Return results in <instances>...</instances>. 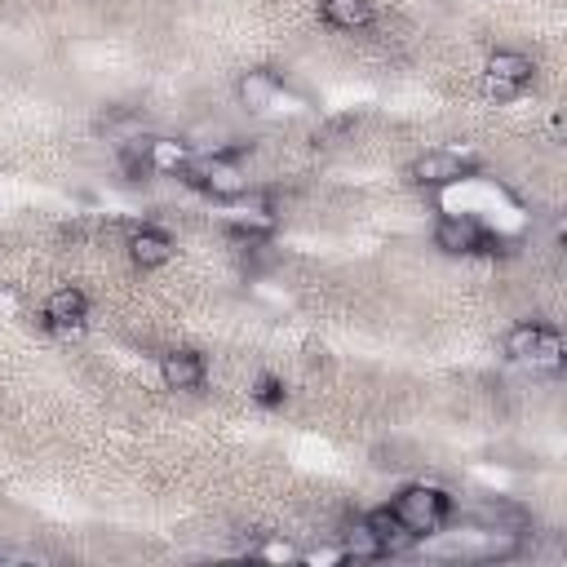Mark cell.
Wrapping results in <instances>:
<instances>
[{"label": "cell", "mask_w": 567, "mask_h": 567, "mask_svg": "<svg viewBox=\"0 0 567 567\" xmlns=\"http://www.w3.org/2000/svg\"><path fill=\"white\" fill-rule=\"evenodd\" d=\"M341 554H346V563L354 558V563H377V558H385V549H381V540H377V532L368 527V518H359V523H350L346 532H341Z\"/></svg>", "instance_id": "cell-14"}, {"label": "cell", "mask_w": 567, "mask_h": 567, "mask_svg": "<svg viewBox=\"0 0 567 567\" xmlns=\"http://www.w3.org/2000/svg\"><path fill=\"white\" fill-rule=\"evenodd\" d=\"M474 523L487 536H523L527 509L514 505V501H483V505H474Z\"/></svg>", "instance_id": "cell-13"}, {"label": "cell", "mask_w": 567, "mask_h": 567, "mask_svg": "<svg viewBox=\"0 0 567 567\" xmlns=\"http://www.w3.org/2000/svg\"><path fill=\"white\" fill-rule=\"evenodd\" d=\"M434 248H443L447 257L492 252V230L474 213H443L439 226H434Z\"/></svg>", "instance_id": "cell-5"}, {"label": "cell", "mask_w": 567, "mask_h": 567, "mask_svg": "<svg viewBox=\"0 0 567 567\" xmlns=\"http://www.w3.org/2000/svg\"><path fill=\"white\" fill-rule=\"evenodd\" d=\"M44 323L53 328V332H80L84 323H89V297H84V288H75V284H62V288H53L49 297H44Z\"/></svg>", "instance_id": "cell-8"}, {"label": "cell", "mask_w": 567, "mask_h": 567, "mask_svg": "<svg viewBox=\"0 0 567 567\" xmlns=\"http://www.w3.org/2000/svg\"><path fill=\"white\" fill-rule=\"evenodd\" d=\"M390 514L403 523V532L425 540V536H434L452 518V496L443 487H434V483H408V487L394 492Z\"/></svg>", "instance_id": "cell-2"}, {"label": "cell", "mask_w": 567, "mask_h": 567, "mask_svg": "<svg viewBox=\"0 0 567 567\" xmlns=\"http://www.w3.org/2000/svg\"><path fill=\"white\" fill-rule=\"evenodd\" d=\"M239 102H244L252 115H270V111H284L288 89H284V80H279L275 71L257 66V71H244V80H239Z\"/></svg>", "instance_id": "cell-9"}, {"label": "cell", "mask_w": 567, "mask_h": 567, "mask_svg": "<svg viewBox=\"0 0 567 567\" xmlns=\"http://www.w3.org/2000/svg\"><path fill=\"white\" fill-rule=\"evenodd\" d=\"M248 399L261 403V408H284L288 385H284V377H275V372H257L252 385H248Z\"/></svg>", "instance_id": "cell-16"}, {"label": "cell", "mask_w": 567, "mask_h": 567, "mask_svg": "<svg viewBox=\"0 0 567 567\" xmlns=\"http://www.w3.org/2000/svg\"><path fill=\"white\" fill-rule=\"evenodd\" d=\"M195 151L186 137H146V168L159 177H182L190 168Z\"/></svg>", "instance_id": "cell-11"}, {"label": "cell", "mask_w": 567, "mask_h": 567, "mask_svg": "<svg viewBox=\"0 0 567 567\" xmlns=\"http://www.w3.org/2000/svg\"><path fill=\"white\" fill-rule=\"evenodd\" d=\"M319 22L354 35L377 22V9H372V0H319Z\"/></svg>", "instance_id": "cell-12"}, {"label": "cell", "mask_w": 567, "mask_h": 567, "mask_svg": "<svg viewBox=\"0 0 567 567\" xmlns=\"http://www.w3.org/2000/svg\"><path fill=\"white\" fill-rule=\"evenodd\" d=\"M159 381L164 390H177V394H190L208 381V359L190 346H177V350H164L159 354Z\"/></svg>", "instance_id": "cell-7"}, {"label": "cell", "mask_w": 567, "mask_h": 567, "mask_svg": "<svg viewBox=\"0 0 567 567\" xmlns=\"http://www.w3.org/2000/svg\"><path fill=\"white\" fill-rule=\"evenodd\" d=\"M124 248H128V261L137 266V270H159V266H168L173 261V235L168 230H159V226H133L128 230V239H124Z\"/></svg>", "instance_id": "cell-10"}, {"label": "cell", "mask_w": 567, "mask_h": 567, "mask_svg": "<svg viewBox=\"0 0 567 567\" xmlns=\"http://www.w3.org/2000/svg\"><path fill=\"white\" fill-rule=\"evenodd\" d=\"M505 354L532 372H554L563 363V337L549 328V323H536V319H523L505 332Z\"/></svg>", "instance_id": "cell-3"}, {"label": "cell", "mask_w": 567, "mask_h": 567, "mask_svg": "<svg viewBox=\"0 0 567 567\" xmlns=\"http://www.w3.org/2000/svg\"><path fill=\"white\" fill-rule=\"evenodd\" d=\"M182 177H186L190 186H199L204 195L221 199V204H239V199L252 190V173H248V164L239 159L235 146L213 151V155H195Z\"/></svg>", "instance_id": "cell-1"}, {"label": "cell", "mask_w": 567, "mask_h": 567, "mask_svg": "<svg viewBox=\"0 0 567 567\" xmlns=\"http://www.w3.org/2000/svg\"><path fill=\"white\" fill-rule=\"evenodd\" d=\"M368 527L377 532V540H381L385 554H399V549H408V545L416 540L412 532H403V523L390 514V505H385V509H372V514H368Z\"/></svg>", "instance_id": "cell-15"}, {"label": "cell", "mask_w": 567, "mask_h": 567, "mask_svg": "<svg viewBox=\"0 0 567 567\" xmlns=\"http://www.w3.org/2000/svg\"><path fill=\"white\" fill-rule=\"evenodd\" d=\"M532 75H536V62L523 49H496L483 62V93L492 102H514V97H523V89L532 84Z\"/></svg>", "instance_id": "cell-4"}, {"label": "cell", "mask_w": 567, "mask_h": 567, "mask_svg": "<svg viewBox=\"0 0 567 567\" xmlns=\"http://www.w3.org/2000/svg\"><path fill=\"white\" fill-rule=\"evenodd\" d=\"M257 558H266V563H297V558H301V549H297V545H288V540H266V545L257 549Z\"/></svg>", "instance_id": "cell-17"}, {"label": "cell", "mask_w": 567, "mask_h": 567, "mask_svg": "<svg viewBox=\"0 0 567 567\" xmlns=\"http://www.w3.org/2000/svg\"><path fill=\"white\" fill-rule=\"evenodd\" d=\"M474 168V155L470 151H456V146H434L425 155L412 159V182L416 186H430V190H443V186H456L461 177H470Z\"/></svg>", "instance_id": "cell-6"}]
</instances>
